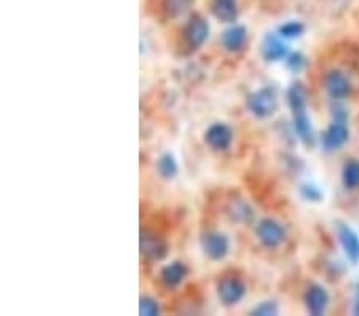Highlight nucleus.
<instances>
[{
	"instance_id": "nucleus-1",
	"label": "nucleus",
	"mask_w": 359,
	"mask_h": 316,
	"mask_svg": "<svg viewBox=\"0 0 359 316\" xmlns=\"http://www.w3.org/2000/svg\"><path fill=\"white\" fill-rule=\"evenodd\" d=\"M278 107L277 93L272 88H260L248 97V109L254 117L267 118L273 115Z\"/></svg>"
},
{
	"instance_id": "nucleus-2",
	"label": "nucleus",
	"mask_w": 359,
	"mask_h": 316,
	"mask_svg": "<svg viewBox=\"0 0 359 316\" xmlns=\"http://www.w3.org/2000/svg\"><path fill=\"white\" fill-rule=\"evenodd\" d=\"M246 294V286L238 277H223L217 284V295L225 307L237 305Z\"/></svg>"
},
{
	"instance_id": "nucleus-3",
	"label": "nucleus",
	"mask_w": 359,
	"mask_h": 316,
	"mask_svg": "<svg viewBox=\"0 0 359 316\" xmlns=\"http://www.w3.org/2000/svg\"><path fill=\"white\" fill-rule=\"evenodd\" d=\"M201 248L211 261H222L228 254L230 243L221 232H208L201 236Z\"/></svg>"
},
{
	"instance_id": "nucleus-4",
	"label": "nucleus",
	"mask_w": 359,
	"mask_h": 316,
	"mask_svg": "<svg viewBox=\"0 0 359 316\" xmlns=\"http://www.w3.org/2000/svg\"><path fill=\"white\" fill-rule=\"evenodd\" d=\"M208 35H210V26H208L206 19L201 18L200 15L192 17L187 21L184 28V39L185 44L190 46L192 50L200 48V46L206 42Z\"/></svg>"
},
{
	"instance_id": "nucleus-5",
	"label": "nucleus",
	"mask_w": 359,
	"mask_h": 316,
	"mask_svg": "<svg viewBox=\"0 0 359 316\" xmlns=\"http://www.w3.org/2000/svg\"><path fill=\"white\" fill-rule=\"evenodd\" d=\"M256 233L260 243L267 248H278L286 238V232L283 229V225L275 219L260 221Z\"/></svg>"
},
{
	"instance_id": "nucleus-6",
	"label": "nucleus",
	"mask_w": 359,
	"mask_h": 316,
	"mask_svg": "<svg viewBox=\"0 0 359 316\" xmlns=\"http://www.w3.org/2000/svg\"><path fill=\"white\" fill-rule=\"evenodd\" d=\"M337 238H339L340 246L345 251L348 261H350L353 266H358L359 263V236L358 233L351 229L350 225L343 224V222H337L335 227Z\"/></svg>"
},
{
	"instance_id": "nucleus-7",
	"label": "nucleus",
	"mask_w": 359,
	"mask_h": 316,
	"mask_svg": "<svg viewBox=\"0 0 359 316\" xmlns=\"http://www.w3.org/2000/svg\"><path fill=\"white\" fill-rule=\"evenodd\" d=\"M324 88L332 100H343L350 95L351 82L348 79L345 72L332 69L326 72L324 75Z\"/></svg>"
},
{
	"instance_id": "nucleus-8",
	"label": "nucleus",
	"mask_w": 359,
	"mask_h": 316,
	"mask_svg": "<svg viewBox=\"0 0 359 316\" xmlns=\"http://www.w3.org/2000/svg\"><path fill=\"white\" fill-rule=\"evenodd\" d=\"M348 136H350V131L347 128V122L342 120H334L321 136V144L327 152H332V150L340 149L342 146H345V142L348 141Z\"/></svg>"
},
{
	"instance_id": "nucleus-9",
	"label": "nucleus",
	"mask_w": 359,
	"mask_h": 316,
	"mask_svg": "<svg viewBox=\"0 0 359 316\" xmlns=\"http://www.w3.org/2000/svg\"><path fill=\"white\" fill-rule=\"evenodd\" d=\"M140 252L152 261H160L168 254V245L154 232L142 230L140 232Z\"/></svg>"
},
{
	"instance_id": "nucleus-10",
	"label": "nucleus",
	"mask_w": 359,
	"mask_h": 316,
	"mask_svg": "<svg viewBox=\"0 0 359 316\" xmlns=\"http://www.w3.org/2000/svg\"><path fill=\"white\" fill-rule=\"evenodd\" d=\"M233 139L232 129L225 123H214L206 129L205 141L212 150H225L230 147Z\"/></svg>"
},
{
	"instance_id": "nucleus-11",
	"label": "nucleus",
	"mask_w": 359,
	"mask_h": 316,
	"mask_svg": "<svg viewBox=\"0 0 359 316\" xmlns=\"http://www.w3.org/2000/svg\"><path fill=\"white\" fill-rule=\"evenodd\" d=\"M305 304L306 310L313 315L320 316L326 312L327 305H329V294L320 284H311V286L306 289L305 294Z\"/></svg>"
},
{
	"instance_id": "nucleus-12",
	"label": "nucleus",
	"mask_w": 359,
	"mask_h": 316,
	"mask_svg": "<svg viewBox=\"0 0 359 316\" xmlns=\"http://www.w3.org/2000/svg\"><path fill=\"white\" fill-rule=\"evenodd\" d=\"M281 39H283L281 35H275V34L265 35L262 48H260L265 61L277 63V61L288 58V46H286V44Z\"/></svg>"
},
{
	"instance_id": "nucleus-13",
	"label": "nucleus",
	"mask_w": 359,
	"mask_h": 316,
	"mask_svg": "<svg viewBox=\"0 0 359 316\" xmlns=\"http://www.w3.org/2000/svg\"><path fill=\"white\" fill-rule=\"evenodd\" d=\"M293 118H294V129L295 134H297L299 139L305 146H313L315 144V131H313V125H311V120L306 113V109L304 111H297L293 112Z\"/></svg>"
},
{
	"instance_id": "nucleus-14",
	"label": "nucleus",
	"mask_w": 359,
	"mask_h": 316,
	"mask_svg": "<svg viewBox=\"0 0 359 316\" xmlns=\"http://www.w3.org/2000/svg\"><path fill=\"white\" fill-rule=\"evenodd\" d=\"M211 12L222 23H233L238 18L237 0H212Z\"/></svg>"
},
{
	"instance_id": "nucleus-15",
	"label": "nucleus",
	"mask_w": 359,
	"mask_h": 316,
	"mask_svg": "<svg viewBox=\"0 0 359 316\" xmlns=\"http://www.w3.org/2000/svg\"><path fill=\"white\" fill-rule=\"evenodd\" d=\"M246 28L244 26H232L222 34V46L227 51H239L246 44Z\"/></svg>"
},
{
	"instance_id": "nucleus-16",
	"label": "nucleus",
	"mask_w": 359,
	"mask_h": 316,
	"mask_svg": "<svg viewBox=\"0 0 359 316\" xmlns=\"http://www.w3.org/2000/svg\"><path fill=\"white\" fill-rule=\"evenodd\" d=\"M187 277V267L184 262L174 261L171 262L169 266L163 267V270L160 273L161 281H163L168 288H176L184 281V278Z\"/></svg>"
},
{
	"instance_id": "nucleus-17",
	"label": "nucleus",
	"mask_w": 359,
	"mask_h": 316,
	"mask_svg": "<svg viewBox=\"0 0 359 316\" xmlns=\"http://www.w3.org/2000/svg\"><path fill=\"white\" fill-rule=\"evenodd\" d=\"M227 211L228 216H230L233 221L239 222V224H251L254 219V211L251 210V206L241 198L232 200Z\"/></svg>"
},
{
	"instance_id": "nucleus-18",
	"label": "nucleus",
	"mask_w": 359,
	"mask_h": 316,
	"mask_svg": "<svg viewBox=\"0 0 359 316\" xmlns=\"http://www.w3.org/2000/svg\"><path fill=\"white\" fill-rule=\"evenodd\" d=\"M288 104L291 112L306 109V90L302 84H293L288 90Z\"/></svg>"
},
{
	"instance_id": "nucleus-19",
	"label": "nucleus",
	"mask_w": 359,
	"mask_h": 316,
	"mask_svg": "<svg viewBox=\"0 0 359 316\" xmlns=\"http://www.w3.org/2000/svg\"><path fill=\"white\" fill-rule=\"evenodd\" d=\"M342 180L347 189H356L359 187V162L358 160H348L343 165L342 171Z\"/></svg>"
},
{
	"instance_id": "nucleus-20",
	"label": "nucleus",
	"mask_w": 359,
	"mask_h": 316,
	"mask_svg": "<svg viewBox=\"0 0 359 316\" xmlns=\"http://www.w3.org/2000/svg\"><path fill=\"white\" fill-rule=\"evenodd\" d=\"M157 169L163 179H173L179 171L178 162H176L174 155H171V154L161 155L157 162Z\"/></svg>"
},
{
	"instance_id": "nucleus-21",
	"label": "nucleus",
	"mask_w": 359,
	"mask_h": 316,
	"mask_svg": "<svg viewBox=\"0 0 359 316\" xmlns=\"http://www.w3.org/2000/svg\"><path fill=\"white\" fill-rule=\"evenodd\" d=\"M192 3H194V0H161L163 10L171 18L184 15L192 7Z\"/></svg>"
},
{
	"instance_id": "nucleus-22",
	"label": "nucleus",
	"mask_w": 359,
	"mask_h": 316,
	"mask_svg": "<svg viewBox=\"0 0 359 316\" xmlns=\"http://www.w3.org/2000/svg\"><path fill=\"white\" fill-rule=\"evenodd\" d=\"M304 32H305V26L300 21H289L278 28V35H281L283 39H289V40L300 37Z\"/></svg>"
},
{
	"instance_id": "nucleus-23",
	"label": "nucleus",
	"mask_w": 359,
	"mask_h": 316,
	"mask_svg": "<svg viewBox=\"0 0 359 316\" xmlns=\"http://www.w3.org/2000/svg\"><path fill=\"white\" fill-rule=\"evenodd\" d=\"M342 61L348 67L359 72V45H347L345 48H343Z\"/></svg>"
},
{
	"instance_id": "nucleus-24",
	"label": "nucleus",
	"mask_w": 359,
	"mask_h": 316,
	"mask_svg": "<svg viewBox=\"0 0 359 316\" xmlns=\"http://www.w3.org/2000/svg\"><path fill=\"white\" fill-rule=\"evenodd\" d=\"M139 313L144 315V316H154V315H158L160 313V307H158V302L152 297H149V295H144V297H140V304H139Z\"/></svg>"
},
{
	"instance_id": "nucleus-25",
	"label": "nucleus",
	"mask_w": 359,
	"mask_h": 316,
	"mask_svg": "<svg viewBox=\"0 0 359 316\" xmlns=\"http://www.w3.org/2000/svg\"><path fill=\"white\" fill-rule=\"evenodd\" d=\"M251 315L256 316H275L278 315V304L273 302V300H265V302L259 304L257 307H254L251 310Z\"/></svg>"
},
{
	"instance_id": "nucleus-26",
	"label": "nucleus",
	"mask_w": 359,
	"mask_h": 316,
	"mask_svg": "<svg viewBox=\"0 0 359 316\" xmlns=\"http://www.w3.org/2000/svg\"><path fill=\"white\" fill-rule=\"evenodd\" d=\"M300 194L305 200L309 201H321L322 200V192L313 184H304L300 187Z\"/></svg>"
},
{
	"instance_id": "nucleus-27",
	"label": "nucleus",
	"mask_w": 359,
	"mask_h": 316,
	"mask_svg": "<svg viewBox=\"0 0 359 316\" xmlns=\"http://www.w3.org/2000/svg\"><path fill=\"white\" fill-rule=\"evenodd\" d=\"M286 64H288L291 71L299 72V71L304 69L305 64H306L305 56L302 53H291V55H288V58H286Z\"/></svg>"
},
{
	"instance_id": "nucleus-28",
	"label": "nucleus",
	"mask_w": 359,
	"mask_h": 316,
	"mask_svg": "<svg viewBox=\"0 0 359 316\" xmlns=\"http://www.w3.org/2000/svg\"><path fill=\"white\" fill-rule=\"evenodd\" d=\"M353 312L355 315H359V283L356 286V294H355V307H353Z\"/></svg>"
}]
</instances>
